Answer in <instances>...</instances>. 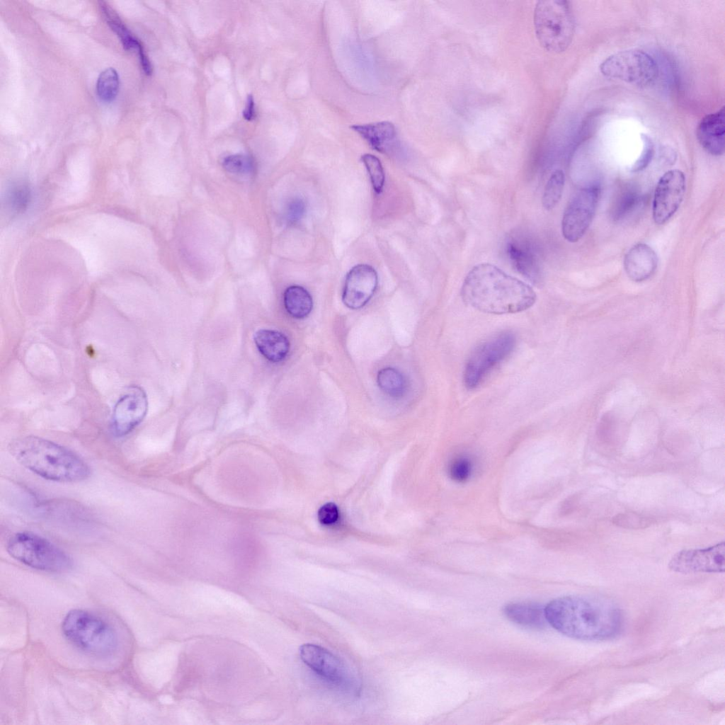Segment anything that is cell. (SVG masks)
<instances>
[{
	"instance_id": "1",
	"label": "cell",
	"mask_w": 725,
	"mask_h": 725,
	"mask_svg": "<svg viewBox=\"0 0 725 725\" xmlns=\"http://www.w3.org/2000/svg\"><path fill=\"white\" fill-rule=\"evenodd\" d=\"M547 621L569 637L585 641L605 640L622 629L621 610L612 601L588 595L556 598L544 607Z\"/></svg>"
},
{
	"instance_id": "2",
	"label": "cell",
	"mask_w": 725,
	"mask_h": 725,
	"mask_svg": "<svg viewBox=\"0 0 725 725\" xmlns=\"http://www.w3.org/2000/svg\"><path fill=\"white\" fill-rule=\"evenodd\" d=\"M461 296L472 307L493 314L525 311L537 299L529 285L487 263L476 265L467 273L461 287Z\"/></svg>"
},
{
	"instance_id": "3",
	"label": "cell",
	"mask_w": 725,
	"mask_h": 725,
	"mask_svg": "<svg viewBox=\"0 0 725 725\" xmlns=\"http://www.w3.org/2000/svg\"><path fill=\"white\" fill-rule=\"evenodd\" d=\"M8 449L22 466L45 479L79 482L91 474L89 465L78 455L47 439L21 437L12 440Z\"/></svg>"
},
{
	"instance_id": "4",
	"label": "cell",
	"mask_w": 725,
	"mask_h": 725,
	"mask_svg": "<svg viewBox=\"0 0 725 725\" xmlns=\"http://www.w3.org/2000/svg\"><path fill=\"white\" fill-rule=\"evenodd\" d=\"M62 629L69 641L90 653L108 654L118 645V636L112 626L101 617L84 610L69 611L63 620Z\"/></svg>"
},
{
	"instance_id": "5",
	"label": "cell",
	"mask_w": 725,
	"mask_h": 725,
	"mask_svg": "<svg viewBox=\"0 0 725 725\" xmlns=\"http://www.w3.org/2000/svg\"><path fill=\"white\" fill-rule=\"evenodd\" d=\"M533 20L537 39L545 50L559 53L569 47L575 26L568 1H538L534 10Z\"/></svg>"
},
{
	"instance_id": "6",
	"label": "cell",
	"mask_w": 725,
	"mask_h": 725,
	"mask_svg": "<svg viewBox=\"0 0 725 725\" xmlns=\"http://www.w3.org/2000/svg\"><path fill=\"white\" fill-rule=\"evenodd\" d=\"M6 550L13 559L38 570L62 572L72 566V560L66 552L45 538L29 532L11 536Z\"/></svg>"
},
{
	"instance_id": "7",
	"label": "cell",
	"mask_w": 725,
	"mask_h": 725,
	"mask_svg": "<svg viewBox=\"0 0 725 725\" xmlns=\"http://www.w3.org/2000/svg\"><path fill=\"white\" fill-rule=\"evenodd\" d=\"M516 337L510 331H502L479 344L469 357L464 369L463 380L469 389L477 387L486 376L513 350Z\"/></svg>"
},
{
	"instance_id": "8",
	"label": "cell",
	"mask_w": 725,
	"mask_h": 725,
	"mask_svg": "<svg viewBox=\"0 0 725 725\" xmlns=\"http://www.w3.org/2000/svg\"><path fill=\"white\" fill-rule=\"evenodd\" d=\"M602 74L639 86L653 82L658 67L653 59L641 50L631 49L610 55L600 66Z\"/></svg>"
},
{
	"instance_id": "9",
	"label": "cell",
	"mask_w": 725,
	"mask_h": 725,
	"mask_svg": "<svg viewBox=\"0 0 725 725\" xmlns=\"http://www.w3.org/2000/svg\"><path fill=\"white\" fill-rule=\"evenodd\" d=\"M600 193L598 185H591L580 189L572 197L561 221L562 234L566 240L576 242L585 234L593 221Z\"/></svg>"
},
{
	"instance_id": "10",
	"label": "cell",
	"mask_w": 725,
	"mask_h": 725,
	"mask_svg": "<svg viewBox=\"0 0 725 725\" xmlns=\"http://www.w3.org/2000/svg\"><path fill=\"white\" fill-rule=\"evenodd\" d=\"M685 192V177L683 171L673 169L658 180L653 200V218L658 224L669 220L679 208Z\"/></svg>"
},
{
	"instance_id": "11",
	"label": "cell",
	"mask_w": 725,
	"mask_h": 725,
	"mask_svg": "<svg viewBox=\"0 0 725 725\" xmlns=\"http://www.w3.org/2000/svg\"><path fill=\"white\" fill-rule=\"evenodd\" d=\"M670 570L690 573L697 572L723 573L725 570V543L698 549L677 552L668 563Z\"/></svg>"
},
{
	"instance_id": "12",
	"label": "cell",
	"mask_w": 725,
	"mask_h": 725,
	"mask_svg": "<svg viewBox=\"0 0 725 725\" xmlns=\"http://www.w3.org/2000/svg\"><path fill=\"white\" fill-rule=\"evenodd\" d=\"M148 410L145 392L132 386L115 403L111 416L113 433L118 437L127 435L144 418Z\"/></svg>"
},
{
	"instance_id": "13",
	"label": "cell",
	"mask_w": 725,
	"mask_h": 725,
	"mask_svg": "<svg viewBox=\"0 0 725 725\" xmlns=\"http://www.w3.org/2000/svg\"><path fill=\"white\" fill-rule=\"evenodd\" d=\"M302 661L317 675L338 686H349L350 675L345 663L326 649L312 644L299 648Z\"/></svg>"
},
{
	"instance_id": "14",
	"label": "cell",
	"mask_w": 725,
	"mask_h": 725,
	"mask_svg": "<svg viewBox=\"0 0 725 725\" xmlns=\"http://www.w3.org/2000/svg\"><path fill=\"white\" fill-rule=\"evenodd\" d=\"M377 284V273L374 268L367 264L355 266L346 277L343 302L352 309L364 307L373 296Z\"/></svg>"
},
{
	"instance_id": "15",
	"label": "cell",
	"mask_w": 725,
	"mask_h": 725,
	"mask_svg": "<svg viewBox=\"0 0 725 725\" xmlns=\"http://www.w3.org/2000/svg\"><path fill=\"white\" fill-rule=\"evenodd\" d=\"M506 251L513 268L533 282L541 278L540 262L532 244L525 239L511 238Z\"/></svg>"
},
{
	"instance_id": "16",
	"label": "cell",
	"mask_w": 725,
	"mask_h": 725,
	"mask_svg": "<svg viewBox=\"0 0 725 725\" xmlns=\"http://www.w3.org/2000/svg\"><path fill=\"white\" fill-rule=\"evenodd\" d=\"M725 110L722 107L704 116L697 128V138L708 153L720 156L724 152Z\"/></svg>"
},
{
	"instance_id": "17",
	"label": "cell",
	"mask_w": 725,
	"mask_h": 725,
	"mask_svg": "<svg viewBox=\"0 0 725 725\" xmlns=\"http://www.w3.org/2000/svg\"><path fill=\"white\" fill-rule=\"evenodd\" d=\"M658 256L649 245L639 243L633 246L624 258V268L627 276L635 282L649 278L656 271Z\"/></svg>"
},
{
	"instance_id": "18",
	"label": "cell",
	"mask_w": 725,
	"mask_h": 725,
	"mask_svg": "<svg viewBox=\"0 0 725 725\" xmlns=\"http://www.w3.org/2000/svg\"><path fill=\"white\" fill-rule=\"evenodd\" d=\"M350 128L358 133L375 150L388 153L396 144L394 125L388 121L354 125Z\"/></svg>"
},
{
	"instance_id": "19",
	"label": "cell",
	"mask_w": 725,
	"mask_h": 725,
	"mask_svg": "<svg viewBox=\"0 0 725 725\" xmlns=\"http://www.w3.org/2000/svg\"><path fill=\"white\" fill-rule=\"evenodd\" d=\"M253 341L261 355L272 362L282 361L290 351L287 337L276 330H258L253 335Z\"/></svg>"
},
{
	"instance_id": "20",
	"label": "cell",
	"mask_w": 725,
	"mask_h": 725,
	"mask_svg": "<svg viewBox=\"0 0 725 725\" xmlns=\"http://www.w3.org/2000/svg\"><path fill=\"white\" fill-rule=\"evenodd\" d=\"M503 612L510 620L526 627L541 629L547 622L544 607L536 603H510L505 606Z\"/></svg>"
},
{
	"instance_id": "21",
	"label": "cell",
	"mask_w": 725,
	"mask_h": 725,
	"mask_svg": "<svg viewBox=\"0 0 725 725\" xmlns=\"http://www.w3.org/2000/svg\"><path fill=\"white\" fill-rule=\"evenodd\" d=\"M284 305L287 313L295 319H303L312 312L313 300L309 292L299 285H291L284 292Z\"/></svg>"
},
{
	"instance_id": "22",
	"label": "cell",
	"mask_w": 725,
	"mask_h": 725,
	"mask_svg": "<svg viewBox=\"0 0 725 725\" xmlns=\"http://www.w3.org/2000/svg\"><path fill=\"white\" fill-rule=\"evenodd\" d=\"M379 389L387 395L398 398L402 396L407 389V382L404 375L393 367H384L378 372L377 376Z\"/></svg>"
},
{
	"instance_id": "23",
	"label": "cell",
	"mask_w": 725,
	"mask_h": 725,
	"mask_svg": "<svg viewBox=\"0 0 725 725\" xmlns=\"http://www.w3.org/2000/svg\"><path fill=\"white\" fill-rule=\"evenodd\" d=\"M99 6L110 28L120 38L125 50L138 49L141 42L131 33L115 11L105 2L100 1Z\"/></svg>"
},
{
	"instance_id": "24",
	"label": "cell",
	"mask_w": 725,
	"mask_h": 725,
	"mask_svg": "<svg viewBox=\"0 0 725 725\" xmlns=\"http://www.w3.org/2000/svg\"><path fill=\"white\" fill-rule=\"evenodd\" d=\"M31 200V190L25 182L13 184L6 194V207L12 212L18 214L24 212Z\"/></svg>"
},
{
	"instance_id": "25",
	"label": "cell",
	"mask_w": 725,
	"mask_h": 725,
	"mask_svg": "<svg viewBox=\"0 0 725 725\" xmlns=\"http://www.w3.org/2000/svg\"><path fill=\"white\" fill-rule=\"evenodd\" d=\"M120 80L117 71L109 67L103 71L98 77L96 92L99 98L105 102L113 101L119 90Z\"/></svg>"
},
{
	"instance_id": "26",
	"label": "cell",
	"mask_w": 725,
	"mask_h": 725,
	"mask_svg": "<svg viewBox=\"0 0 725 725\" xmlns=\"http://www.w3.org/2000/svg\"><path fill=\"white\" fill-rule=\"evenodd\" d=\"M565 176L561 170H556L549 177L544 189L542 202L546 210L553 209L559 202L564 187Z\"/></svg>"
},
{
	"instance_id": "27",
	"label": "cell",
	"mask_w": 725,
	"mask_h": 725,
	"mask_svg": "<svg viewBox=\"0 0 725 725\" xmlns=\"http://www.w3.org/2000/svg\"><path fill=\"white\" fill-rule=\"evenodd\" d=\"M224 169L237 177L251 176L255 171L253 159L246 154H232L226 156L222 161Z\"/></svg>"
},
{
	"instance_id": "28",
	"label": "cell",
	"mask_w": 725,
	"mask_h": 725,
	"mask_svg": "<svg viewBox=\"0 0 725 725\" xmlns=\"http://www.w3.org/2000/svg\"><path fill=\"white\" fill-rule=\"evenodd\" d=\"M368 174L372 188L376 193H382L385 181V175L380 160L375 155L365 154L361 156Z\"/></svg>"
},
{
	"instance_id": "29",
	"label": "cell",
	"mask_w": 725,
	"mask_h": 725,
	"mask_svg": "<svg viewBox=\"0 0 725 725\" xmlns=\"http://www.w3.org/2000/svg\"><path fill=\"white\" fill-rule=\"evenodd\" d=\"M612 523L621 527L638 530L651 525L652 520L636 513H623L616 515Z\"/></svg>"
},
{
	"instance_id": "30",
	"label": "cell",
	"mask_w": 725,
	"mask_h": 725,
	"mask_svg": "<svg viewBox=\"0 0 725 725\" xmlns=\"http://www.w3.org/2000/svg\"><path fill=\"white\" fill-rule=\"evenodd\" d=\"M473 464L466 456H460L454 459L450 463L449 472L450 476L457 481H466L472 474Z\"/></svg>"
},
{
	"instance_id": "31",
	"label": "cell",
	"mask_w": 725,
	"mask_h": 725,
	"mask_svg": "<svg viewBox=\"0 0 725 725\" xmlns=\"http://www.w3.org/2000/svg\"><path fill=\"white\" fill-rule=\"evenodd\" d=\"M641 138L643 142V149L641 155L632 166V172H638L644 169L651 162L654 154V146L651 137L645 134H641Z\"/></svg>"
},
{
	"instance_id": "32",
	"label": "cell",
	"mask_w": 725,
	"mask_h": 725,
	"mask_svg": "<svg viewBox=\"0 0 725 725\" xmlns=\"http://www.w3.org/2000/svg\"><path fill=\"white\" fill-rule=\"evenodd\" d=\"M338 507L333 503H328L322 506L318 511V519L324 525L334 524L338 518Z\"/></svg>"
},
{
	"instance_id": "33",
	"label": "cell",
	"mask_w": 725,
	"mask_h": 725,
	"mask_svg": "<svg viewBox=\"0 0 725 725\" xmlns=\"http://www.w3.org/2000/svg\"><path fill=\"white\" fill-rule=\"evenodd\" d=\"M305 212V204L299 198H295L290 201L287 207L286 217L290 222H296L299 220Z\"/></svg>"
},
{
	"instance_id": "34",
	"label": "cell",
	"mask_w": 725,
	"mask_h": 725,
	"mask_svg": "<svg viewBox=\"0 0 725 725\" xmlns=\"http://www.w3.org/2000/svg\"><path fill=\"white\" fill-rule=\"evenodd\" d=\"M636 202V196L635 193H627L625 195H624V197L621 200L620 206L617 208V210L616 211L617 217L622 216L624 213H626V212L629 210V209L634 205H635Z\"/></svg>"
},
{
	"instance_id": "35",
	"label": "cell",
	"mask_w": 725,
	"mask_h": 725,
	"mask_svg": "<svg viewBox=\"0 0 725 725\" xmlns=\"http://www.w3.org/2000/svg\"><path fill=\"white\" fill-rule=\"evenodd\" d=\"M256 115L255 103L253 96L249 95L246 99V107L243 111V117L246 120H252Z\"/></svg>"
},
{
	"instance_id": "36",
	"label": "cell",
	"mask_w": 725,
	"mask_h": 725,
	"mask_svg": "<svg viewBox=\"0 0 725 725\" xmlns=\"http://www.w3.org/2000/svg\"><path fill=\"white\" fill-rule=\"evenodd\" d=\"M137 50L139 53L140 63L144 72L147 75H150L152 72V64L142 45L139 47Z\"/></svg>"
}]
</instances>
